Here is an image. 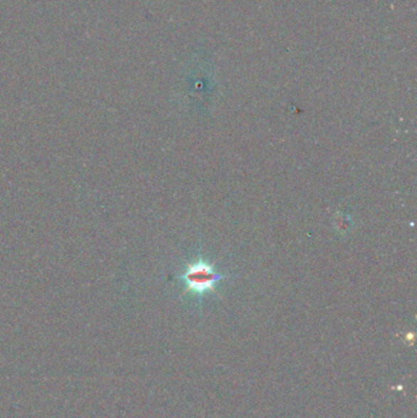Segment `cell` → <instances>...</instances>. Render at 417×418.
<instances>
[{
  "mask_svg": "<svg viewBox=\"0 0 417 418\" xmlns=\"http://www.w3.org/2000/svg\"><path fill=\"white\" fill-rule=\"evenodd\" d=\"M226 278L228 276L216 272L214 263L206 261L201 255L195 262L187 263L185 272L178 276L186 286L184 293H192L197 296H204L207 293H217L216 285Z\"/></svg>",
  "mask_w": 417,
  "mask_h": 418,
  "instance_id": "6da1fadb",
  "label": "cell"
}]
</instances>
